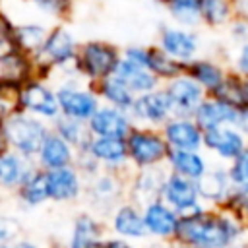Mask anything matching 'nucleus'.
<instances>
[{
	"label": "nucleus",
	"instance_id": "1",
	"mask_svg": "<svg viewBox=\"0 0 248 248\" xmlns=\"http://www.w3.org/2000/svg\"><path fill=\"white\" fill-rule=\"evenodd\" d=\"M78 48L79 41L66 21L50 23L41 48L33 54L35 76L45 78L48 72L60 70L66 78H81L76 68Z\"/></svg>",
	"mask_w": 248,
	"mask_h": 248
},
{
	"label": "nucleus",
	"instance_id": "2",
	"mask_svg": "<svg viewBox=\"0 0 248 248\" xmlns=\"http://www.w3.org/2000/svg\"><path fill=\"white\" fill-rule=\"evenodd\" d=\"M174 234L194 248H223L238 234V225L231 217L203 215L200 211L184 215Z\"/></svg>",
	"mask_w": 248,
	"mask_h": 248
},
{
	"label": "nucleus",
	"instance_id": "3",
	"mask_svg": "<svg viewBox=\"0 0 248 248\" xmlns=\"http://www.w3.org/2000/svg\"><path fill=\"white\" fill-rule=\"evenodd\" d=\"M120 58H122V50L114 43L103 39H89L79 43L76 68L83 79L95 85L97 81L114 74Z\"/></svg>",
	"mask_w": 248,
	"mask_h": 248
},
{
	"label": "nucleus",
	"instance_id": "4",
	"mask_svg": "<svg viewBox=\"0 0 248 248\" xmlns=\"http://www.w3.org/2000/svg\"><path fill=\"white\" fill-rule=\"evenodd\" d=\"M202 43L203 41L202 35L198 33V27H186L174 21L163 23L157 31V41H155V45L163 52L182 62L184 66L200 56Z\"/></svg>",
	"mask_w": 248,
	"mask_h": 248
},
{
	"label": "nucleus",
	"instance_id": "5",
	"mask_svg": "<svg viewBox=\"0 0 248 248\" xmlns=\"http://www.w3.org/2000/svg\"><path fill=\"white\" fill-rule=\"evenodd\" d=\"M56 97L64 116L78 120H89L99 108V95L95 87H83L78 78H68L56 87Z\"/></svg>",
	"mask_w": 248,
	"mask_h": 248
},
{
	"label": "nucleus",
	"instance_id": "6",
	"mask_svg": "<svg viewBox=\"0 0 248 248\" xmlns=\"http://www.w3.org/2000/svg\"><path fill=\"white\" fill-rule=\"evenodd\" d=\"M163 87L170 99L172 116H194L200 103L207 97L205 89L194 78H190L186 72L165 81Z\"/></svg>",
	"mask_w": 248,
	"mask_h": 248
},
{
	"label": "nucleus",
	"instance_id": "7",
	"mask_svg": "<svg viewBox=\"0 0 248 248\" xmlns=\"http://www.w3.org/2000/svg\"><path fill=\"white\" fill-rule=\"evenodd\" d=\"M19 107L27 108L31 112H37L41 116H48V118H52L60 112L56 89L46 85L43 81V78H39V76H33L27 81L21 83V87H19Z\"/></svg>",
	"mask_w": 248,
	"mask_h": 248
},
{
	"label": "nucleus",
	"instance_id": "8",
	"mask_svg": "<svg viewBox=\"0 0 248 248\" xmlns=\"http://www.w3.org/2000/svg\"><path fill=\"white\" fill-rule=\"evenodd\" d=\"M6 138L23 153H35L45 141V126L23 114H14L4 126Z\"/></svg>",
	"mask_w": 248,
	"mask_h": 248
},
{
	"label": "nucleus",
	"instance_id": "9",
	"mask_svg": "<svg viewBox=\"0 0 248 248\" xmlns=\"http://www.w3.org/2000/svg\"><path fill=\"white\" fill-rule=\"evenodd\" d=\"M128 112L138 120L159 124V122H167L169 116H172V105H170V99H169L165 87L159 85L153 91L136 95Z\"/></svg>",
	"mask_w": 248,
	"mask_h": 248
},
{
	"label": "nucleus",
	"instance_id": "10",
	"mask_svg": "<svg viewBox=\"0 0 248 248\" xmlns=\"http://www.w3.org/2000/svg\"><path fill=\"white\" fill-rule=\"evenodd\" d=\"M240 110L242 108H234L232 105H229V103H225L213 95H207L200 103V107L196 108L194 120L202 130H211V128L229 126V124L236 126Z\"/></svg>",
	"mask_w": 248,
	"mask_h": 248
},
{
	"label": "nucleus",
	"instance_id": "11",
	"mask_svg": "<svg viewBox=\"0 0 248 248\" xmlns=\"http://www.w3.org/2000/svg\"><path fill=\"white\" fill-rule=\"evenodd\" d=\"M163 196L165 200L178 211H184L186 215H194L200 213L198 205H196V198H198V186L192 182V178L182 176V174H170L165 180L163 186Z\"/></svg>",
	"mask_w": 248,
	"mask_h": 248
},
{
	"label": "nucleus",
	"instance_id": "12",
	"mask_svg": "<svg viewBox=\"0 0 248 248\" xmlns=\"http://www.w3.org/2000/svg\"><path fill=\"white\" fill-rule=\"evenodd\" d=\"M89 130L99 136L124 138L130 132V112L118 107H99L89 118Z\"/></svg>",
	"mask_w": 248,
	"mask_h": 248
},
{
	"label": "nucleus",
	"instance_id": "13",
	"mask_svg": "<svg viewBox=\"0 0 248 248\" xmlns=\"http://www.w3.org/2000/svg\"><path fill=\"white\" fill-rule=\"evenodd\" d=\"M126 147H128L130 157L138 165H153V163H159L169 153L167 151V143L159 136H155L151 132H143V130L141 132L140 130L132 132L128 136Z\"/></svg>",
	"mask_w": 248,
	"mask_h": 248
},
{
	"label": "nucleus",
	"instance_id": "14",
	"mask_svg": "<svg viewBox=\"0 0 248 248\" xmlns=\"http://www.w3.org/2000/svg\"><path fill=\"white\" fill-rule=\"evenodd\" d=\"M229 72L231 70L223 62L215 58H207V56H198L190 64H186V74L194 78L205 89L207 95H211L221 85V81L227 78Z\"/></svg>",
	"mask_w": 248,
	"mask_h": 248
},
{
	"label": "nucleus",
	"instance_id": "15",
	"mask_svg": "<svg viewBox=\"0 0 248 248\" xmlns=\"http://www.w3.org/2000/svg\"><path fill=\"white\" fill-rule=\"evenodd\" d=\"M167 141L176 149H198L202 143V128L190 116H174L165 126Z\"/></svg>",
	"mask_w": 248,
	"mask_h": 248
},
{
	"label": "nucleus",
	"instance_id": "16",
	"mask_svg": "<svg viewBox=\"0 0 248 248\" xmlns=\"http://www.w3.org/2000/svg\"><path fill=\"white\" fill-rule=\"evenodd\" d=\"M114 76L118 79H122L136 95L153 91V89H157L161 85V79L149 68L134 64V62H130L126 58H120V62H118V66L114 70Z\"/></svg>",
	"mask_w": 248,
	"mask_h": 248
},
{
	"label": "nucleus",
	"instance_id": "17",
	"mask_svg": "<svg viewBox=\"0 0 248 248\" xmlns=\"http://www.w3.org/2000/svg\"><path fill=\"white\" fill-rule=\"evenodd\" d=\"M48 27L50 23H46L45 19H29V21H16L14 25V33H12V39L16 43V46L27 54H35L46 33H48Z\"/></svg>",
	"mask_w": 248,
	"mask_h": 248
},
{
	"label": "nucleus",
	"instance_id": "18",
	"mask_svg": "<svg viewBox=\"0 0 248 248\" xmlns=\"http://www.w3.org/2000/svg\"><path fill=\"white\" fill-rule=\"evenodd\" d=\"M203 141L207 147L215 149L223 159H234L244 149V140L238 130L229 126H219L211 130H203Z\"/></svg>",
	"mask_w": 248,
	"mask_h": 248
},
{
	"label": "nucleus",
	"instance_id": "19",
	"mask_svg": "<svg viewBox=\"0 0 248 248\" xmlns=\"http://www.w3.org/2000/svg\"><path fill=\"white\" fill-rule=\"evenodd\" d=\"M93 87H95L99 99H105L107 105L118 107L122 110H130V107H132V103L136 99V93L122 79H118L114 74H110L108 78L97 81Z\"/></svg>",
	"mask_w": 248,
	"mask_h": 248
},
{
	"label": "nucleus",
	"instance_id": "20",
	"mask_svg": "<svg viewBox=\"0 0 248 248\" xmlns=\"http://www.w3.org/2000/svg\"><path fill=\"white\" fill-rule=\"evenodd\" d=\"M143 221H145L147 231L157 236H170L176 232V227H178L176 213L159 202H151L147 205L143 213Z\"/></svg>",
	"mask_w": 248,
	"mask_h": 248
},
{
	"label": "nucleus",
	"instance_id": "21",
	"mask_svg": "<svg viewBox=\"0 0 248 248\" xmlns=\"http://www.w3.org/2000/svg\"><path fill=\"white\" fill-rule=\"evenodd\" d=\"M203 0H167L163 4L170 21L186 27H202Z\"/></svg>",
	"mask_w": 248,
	"mask_h": 248
},
{
	"label": "nucleus",
	"instance_id": "22",
	"mask_svg": "<svg viewBox=\"0 0 248 248\" xmlns=\"http://www.w3.org/2000/svg\"><path fill=\"white\" fill-rule=\"evenodd\" d=\"M213 97L232 105L234 108H248V87L246 79L240 78L238 74L229 72L227 78L221 81V85L211 93Z\"/></svg>",
	"mask_w": 248,
	"mask_h": 248
},
{
	"label": "nucleus",
	"instance_id": "23",
	"mask_svg": "<svg viewBox=\"0 0 248 248\" xmlns=\"http://www.w3.org/2000/svg\"><path fill=\"white\" fill-rule=\"evenodd\" d=\"M46 182H48V196L54 200H70L79 190L76 172L66 167H56L54 170H50L46 174Z\"/></svg>",
	"mask_w": 248,
	"mask_h": 248
},
{
	"label": "nucleus",
	"instance_id": "24",
	"mask_svg": "<svg viewBox=\"0 0 248 248\" xmlns=\"http://www.w3.org/2000/svg\"><path fill=\"white\" fill-rule=\"evenodd\" d=\"M234 17L232 0H203L202 6V27L225 29Z\"/></svg>",
	"mask_w": 248,
	"mask_h": 248
},
{
	"label": "nucleus",
	"instance_id": "25",
	"mask_svg": "<svg viewBox=\"0 0 248 248\" xmlns=\"http://www.w3.org/2000/svg\"><path fill=\"white\" fill-rule=\"evenodd\" d=\"M167 157H169L172 169L182 176L198 180L205 172V163L194 149H176V147H172L167 153Z\"/></svg>",
	"mask_w": 248,
	"mask_h": 248
},
{
	"label": "nucleus",
	"instance_id": "26",
	"mask_svg": "<svg viewBox=\"0 0 248 248\" xmlns=\"http://www.w3.org/2000/svg\"><path fill=\"white\" fill-rule=\"evenodd\" d=\"M37 16L48 21H68L74 16L76 0H23Z\"/></svg>",
	"mask_w": 248,
	"mask_h": 248
},
{
	"label": "nucleus",
	"instance_id": "27",
	"mask_svg": "<svg viewBox=\"0 0 248 248\" xmlns=\"http://www.w3.org/2000/svg\"><path fill=\"white\" fill-rule=\"evenodd\" d=\"M89 151H91V157L101 159L105 163H112V165L122 163L128 155V147L122 141V138H108V136H101L95 141H91Z\"/></svg>",
	"mask_w": 248,
	"mask_h": 248
},
{
	"label": "nucleus",
	"instance_id": "28",
	"mask_svg": "<svg viewBox=\"0 0 248 248\" xmlns=\"http://www.w3.org/2000/svg\"><path fill=\"white\" fill-rule=\"evenodd\" d=\"M159 79L161 83L180 76L186 72V66L178 60H174L172 56H169L167 52H163L157 45H151V52H149V66H147Z\"/></svg>",
	"mask_w": 248,
	"mask_h": 248
},
{
	"label": "nucleus",
	"instance_id": "29",
	"mask_svg": "<svg viewBox=\"0 0 248 248\" xmlns=\"http://www.w3.org/2000/svg\"><path fill=\"white\" fill-rule=\"evenodd\" d=\"M229 180L231 174H227L223 169H215V170H205L200 178H198V194H202L207 200H221L227 196L229 192Z\"/></svg>",
	"mask_w": 248,
	"mask_h": 248
},
{
	"label": "nucleus",
	"instance_id": "30",
	"mask_svg": "<svg viewBox=\"0 0 248 248\" xmlns=\"http://www.w3.org/2000/svg\"><path fill=\"white\" fill-rule=\"evenodd\" d=\"M114 229L118 234L122 236H130V238H141L147 231L143 217L130 205H124L116 211L114 215Z\"/></svg>",
	"mask_w": 248,
	"mask_h": 248
},
{
	"label": "nucleus",
	"instance_id": "31",
	"mask_svg": "<svg viewBox=\"0 0 248 248\" xmlns=\"http://www.w3.org/2000/svg\"><path fill=\"white\" fill-rule=\"evenodd\" d=\"M41 159L50 169L66 167L70 163V147L64 141V138H58V136L45 138L41 145Z\"/></svg>",
	"mask_w": 248,
	"mask_h": 248
},
{
	"label": "nucleus",
	"instance_id": "32",
	"mask_svg": "<svg viewBox=\"0 0 248 248\" xmlns=\"http://www.w3.org/2000/svg\"><path fill=\"white\" fill-rule=\"evenodd\" d=\"M165 176L161 170H145L140 178H138V186H136V196L143 202V203H151L153 198H157L159 194H163V186H165Z\"/></svg>",
	"mask_w": 248,
	"mask_h": 248
},
{
	"label": "nucleus",
	"instance_id": "33",
	"mask_svg": "<svg viewBox=\"0 0 248 248\" xmlns=\"http://www.w3.org/2000/svg\"><path fill=\"white\" fill-rule=\"evenodd\" d=\"M99 236V227L93 219L89 217H81L76 223V231H74V238H72V248H87L91 242H95Z\"/></svg>",
	"mask_w": 248,
	"mask_h": 248
},
{
	"label": "nucleus",
	"instance_id": "34",
	"mask_svg": "<svg viewBox=\"0 0 248 248\" xmlns=\"http://www.w3.org/2000/svg\"><path fill=\"white\" fill-rule=\"evenodd\" d=\"M23 196L29 203H39L45 198H48V182L46 174H35L23 188Z\"/></svg>",
	"mask_w": 248,
	"mask_h": 248
},
{
	"label": "nucleus",
	"instance_id": "35",
	"mask_svg": "<svg viewBox=\"0 0 248 248\" xmlns=\"http://www.w3.org/2000/svg\"><path fill=\"white\" fill-rule=\"evenodd\" d=\"M58 132L62 134L64 140H68L72 143H81L85 128H83L81 120L72 118V116H64V118L58 120Z\"/></svg>",
	"mask_w": 248,
	"mask_h": 248
},
{
	"label": "nucleus",
	"instance_id": "36",
	"mask_svg": "<svg viewBox=\"0 0 248 248\" xmlns=\"http://www.w3.org/2000/svg\"><path fill=\"white\" fill-rule=\"evenodd\" d=\"M21 176H23V170H21V165L16 157H12V155L0 157V182L16 184L21 180Z\"/></svg>",
	"mask_w": 248,
	"mask_h": 248
},
{
	"label": "nucleus",
	"instance_id": "37",
	"mask_svg": "<svg viewBox=\"0 0 248 248\" xmlns=\"http://www.w3.org/2000/svg\"><path fill=\"white\" fill-rule=\"evenodd\" d=\"M232 74H238L240 78L248 79V41L234 45L232 54H231V68Z\"/></svg>",
	"mask_w": 248,
	"mask_h": 248
},
{
	"label": "nucleus",
	"instance_id": "38",
	"mask_svg": "<svg viewBox=\"0 0 248 248\" xmlns=\"http://www.w3.org/2000/svg\"><path fill=\"white\" fill-rule=\"evenodd\" d=\"M227 31V37L232 45H240V43H246L248 41V17H242V16H234L231 19V23L225 27Z\"/></svg>",
	"mask_w": 248,
	"mask_h": 248
},
{
	"label": "nucleus",
	"instance_id": "39",
	"mask_svg": "<svg viewBox=\"0 0 248 248\" xmlns=\"http://www.w3.org/2000/svg\"><path fill=\"white\" fill-rule=\"evenodd\" d=\"M149 52H151V45H128L122 50V58L147 68L149 66Z\"/></svg>",
	"mask_w": 248,
	"mask_h": 248
},
{
	"label": "nucleus",
	"instance_id": "40",
	"mask_svg": "<svg viewBox=\"0 0 248 248\" xmlns=\"http://www.w3.org/2000/svg\"><path fill=\"white\" fill-rule=\"evenodd\" d=\"M231 180L236 184H248V149H242L231 167Z\"/></svg>",
	"mask_w": 248,
	"mask_h": 248
},
{
	"label": "nucleus",
	"instance_id": "41",
	"mask_svg": "<svg viewBox=\"0 0 248 248\" xmlns=\"http://www.w3.org/2000/svg\"><path fill=\"white\" fill-rule=\"evenodd\" d=\"M234 200L238 202V205L248 213V184H240V190L236 192Z\"/></svg>",
	"mask_w": 248,
	"mask_h": 248
},
{
	"label": "nucleus",
	"instance_id": "42",
	"mask_svg": "<svg viewBox=\"0 0 248 248\" xmlns=\"http://www.w3.org/2000/svg\"><path fill=\"white\" fill-rule=\"evenodd\" d=\"M232 8H234V16L248 17V0H232Z\"/></svg>",
	"mask_w": 248,
	"mask_h": 248
},
{
	"label": "nucleus",
	"instance_id": "43",
	"mask_svg": "<svg viewBox=\"0 0 248 248\" xmlns=\"http://www.w3.org/2000/svg\"><path fill=\"white\" fill-rule=\"evenodd\" d=\"M105 248H132V246L126 244V242H122V240H112V242H108Z\"/></svg>",
	"mask_w": 248,
	"mask_h": 248
},
{
	"label": "nucleus",
	"instance_id": "44",
	"mask_svg": "<svg viewBox=\"0 0 248 248\" xmlns=\"http://www.w3.org/2000/svg\"><path fill=\"white\" fill-rule=\"evenodd\" d=\"M223 248H248V246H244V244H231V242H229V244H225Z\"/></svg>",
	"mask_w": 248,
	"mask_h": 248
},
{
	"label": "nucleus",
	"instance_id": "45",
	"mask_svg": "<svg viewBox=\"0 0 248 248\" xmlns=\"http://www.w3.org/2000/svg\"><path fill=\"white\" fill-rule=\"evenodd\" d=\"M87 248H105V246H103V244H99V242L95 240V242H91V244H89Z\"/></svg>",
	"mask_w": 248,
	"mask_h": 248
},
{
	"label": "nucleus",
	"instance_id": "46",
	"mask_svg": "<svg viewBox=\"0 0 248 248\" xmlns=\"http://www.w3.org/2000/svg\"><path fill=\"white\" fill-rule=\"evenodd\" d=\"M151 2H153V4H157V6H163L167 0H151Z\"/></svg>",
	"mask_w": 248,
	"mask_h": 248
},
{
	"label": "nucleus",
	"instance_id": "47",
	"mask_svg": "<svg viewBox=\"0 0 248 248\" xmlns=\"http://www.w3.org/2000/svg\"><path fill=\"white\" fill-rule=\"evenodd\" d=\"M19 248H33V246H31V244H21Z\"/></svg>",
	"mask_w": 248,
	"mask_h": 248
},
{
	"label": "nucleus",
	"instance_id": "48",
	"mask_svg": "<svg viewBox=\"0 0 248 248\" xmlns=\"http://www.w3.org/2000/svg\"><path fill=\"white\" fill-rule=\"evenodd\" d=\"M0 151H2V141H0Z\"/></svg>",
	"mask_w": 248,
	"mask_h": 248
},
{
	"label": "nucleus",
	"instance_id": "49",
	"mask_svg": "<svg viewBox=\"0 0 248 248\" xmlns=\"http://www.w3.org/2000/svg\"><path fill=\"white\" fill-rule=\"evenodd\" d=\"M246 87H248V79H246Z\"/></svg>",
	"mask_w": 248,
	"mask_h": 248
},
{
	"label": "nucleus",
	"instance_id": "50",
	"mask_svg": "<svg viewBox=\"0 0 248 248\" xmlns=\"http://www.w3.org/2000/svg\"><path fill=\"white\" fill-rule=\"evenodd\" d=\"M0 8H2V0H0Z\"/></svg>",
	"mask_w": 248,
	"mask_h": 248
}]
</instances>
